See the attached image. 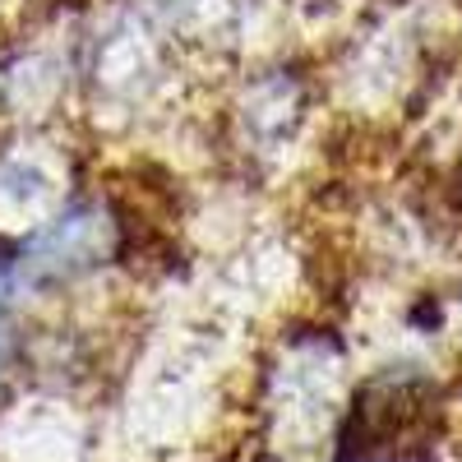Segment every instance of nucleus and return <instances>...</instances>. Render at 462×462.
I'll return each mask as SVG.
<instances>
[{"label": "nucleus", "instance_id": "f257e3e1", "mask_svg": "<svg viewBox=\"0 0 462 462\" xmlns=\"http://www.w3.org/2000/svg\"><path fill=\"white\" fill-rule=\"evenodd\" d=\"M106 250V222L97 213H69L60 226H51L23 259L28 273L37 278H69L88 268L97 254Z\"/></svg>", "mask_w": 462, "mask_h": 462}, {"label": "nucleus", "instance_id": "f03ea898", "mask_svg": "<svg viewBox=\"0 0 462 462\" xmlns=\"http://www.w3.org/2000/svg\"><path fill=\"white\" fill-rule=\"evenodd\" d=\"M5 346H10V324H5V291H0V365H5Z\"/></svg>", "mask_w": 462, "mask_h": 462}]
</instances>
